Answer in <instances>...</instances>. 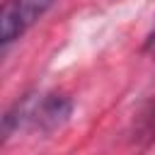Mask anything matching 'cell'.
Masks as SVG:
<instances>
[{"label": "cell", "mask_w": 155, "mask_h": 155, "mask_svg": "<svg viewBox=\"0 0 155 155\" xmlns=\"http://www.w3.org/2000/svg\"><path fill=\"white\" fill-rule=\"evenodd\" d=\"M73 114V102L58 92H34L19 97L2 116L0 143H7L10 136L19 131L48 136L68 124Z\"/></svg>", "instance_id": "obj_1"}, {"label": "cell", "mask_w": 155, "mask_h": 155, "mask_svg": "<svg viewBox=\"0 0 155 155\" xmlns=\"http://www.w3.org/2000/svg\"><path fill=\"white\" fill-rule=\"evenodd\" d=\"M56 0H7L0 12V44L7 48L22 39L51 7Z\"/></svg>", "instance_id": "obj_2"}, {"label": "cell", "mask_w": 155, "mask_h": 155, "mask_svg": "<svg viewBox=\"0 0 155 155\" xmlns=\"http://www.w3.org/2000/svg\"><path fill=\"white\" fill-rule=\"evenodd\" d=\"M148 48L155 53V27H153V31H150V36H148Z\"/></svg>", "instance_id": "obj_3"}]
</instances>
